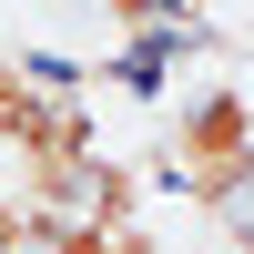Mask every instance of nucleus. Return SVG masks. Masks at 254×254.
<instances>
[{
  "instance_id": "3",
  "label": "nucleus",
  "mask_w": 254,
  "mask_h": 254,
  "mask_svg": "<svg viewBox=\"0 0 254 254\" xmlns=\"http://www.w3.org/2000/svg\"><path fill=\"white\" fill-rule=\"evenodd\" d=\"M102 10H112L132 41H153V31H183V20L203 10V0H102Z\"/></svg>"
},
{
  "instance_id": "1",
  "label": "nucleus",
  "mask_w": 254,
  "mask_h": 254,
  "mask_svg": "<svg viewBox=\"0 0 254 254\" xmlns=\"http://www.w3.org/2000/svg\"><path fill=\"white\" fill-rule=\"evenodd\" d=\"M163 163H173V183H183V203H193V214L244 224V203H254V102L234 92V81L193 92V102L173 112Z\"/></svg>"
},
{
  "instance_id": "2",
  "label": "nucleus",
  "mask_w": 254,
  "mask_h": 254,
  "mask_svg": "<svg viewBox=\"0 0 254 254\" xmlns=\"http://www.w3.org/2000/svg\"><path fill=\"white\" fill-rule=\"evenodd\" d=\"M31 254H163L153 224H41Z\"/></svg>"
},
{
  "instance_id": "4",
  "label": "nucleus",
  "mask_w": 254,
  "mask_h": 254,
  "mask_svg": "<svg viewBox=\"0 0 254 254\" xmlns=\"http://www.w3.org/2000/svg\"><path fill=\"white\" fill-rule=\"evenodd\" d=\"M234 254H254V224H244V234H234Z\"/></svg>"
}]
</instances>
